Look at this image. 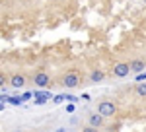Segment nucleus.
<instances>
[{
	"label": "nucleus",
	"mask_w": 146,
	"mask_h": 132,
	"mask_svg": "<svg viewBox=\"0 0 146 132\" xmlns=\"http://www.w3.org/2000/svg\"><path fill=\"white\" fill-rule=\"evenodd\" d=\"M98 113H100L103 119H107V117H113L117 113V107H115V103H111V101H101L100 105H98Z\"/></svg>",
	"instance_id": "nucleus-1"
},
{
	"label": "nucleus",
	"mask_w": 146,
	"mask_h": 132,
	"mask_svg": "<svg viewBox=\"0 0 146 132\" xmlns=\"http://www.w3.org/2000/svg\"><path fill=\"white\" fill-rule=\"evenodd\" d=\"M62 84H64L66 88H78L80 86V76L76 72H68L66 76H64V80H62Z\"/></svg>",
	"instance_id": "nucleus-2"
},
{
	"label": "nucleus",
	"mask_w": 146,
	"mask_h": 132,
	"mask_svg": "<svg viewBox=\"0 0 146 132\" xmlns=\"http://www.w3.org/2000/svg\"><path fill=\"white\" fill-rule=\"evenodd\" d=\"M129 72H131V68H129V64H127V62H119V64L113 66V74H115L117 78L129 76Z\"/></svg>",
	"instance_id": "nucleus-3"
},
{
	"label": "nucleus",
	"mask_w": 146,
	"mask_h": 132,
	"mask_svg": "<svg viewBox=\"0 0 146 132\" xmlns=\"http://www.w3.org/2000/svg\"><path fill=\"white\" fill-rule=\"evenodd\" d=\"M129 68H131V72H135V74H140V72H144V68H146V64H144V60H131L129 62Z\"/></svg>",
	"instance_id": "nucleus-4"
},
{
	"label": "nucleus",
	"mask_w": 146,
	"mask_h": 132,
	"mask_svg": "<svg viewBox=\"0 0 146 132\" xmlns=\"http://www.w3.org/2000/svg\"><path fill=\"white\" fill-rule=\"evenodd\" d=\"M49 76H47L45 72H39V74H35V86H39V88H47L49 86Z\"/></svg>",
	"instance_id": "nucleus-5"
},
{
	"label": "nucleus",
	"mask_w": 146,
	"mask_h": 132,
	"mask_svg": "<svg viewBox=\"0 0 146 132\" xmlns=\"http://www.w3.org/2000/svg\"><path fill=\"white\" fill-rule=\"evenodd\" d=\"M8 84H10L12 88H23V84H25V78L22 74H14V76L8 80Z\"/></svg>",
	"instance_id": "nucleus-6"
},
{
	"label": "nucleus",
	"mask_w": 146,
	"mask_h": 132,
	"mask_svg": "<svg viewBox=\"0 0 146 132\" xmlns=\"http://www.w3.org/2000/svg\"><path fill=\"white\" fill-rule=\"evenodd\" d=\"M90 126L92 128H101L103 126V117L100 113L98 115H90Z\"/></svg>",
	"instance_id": "nucleus-7"
},
{
	"label": "nucleus",
	"mask_w": 146,
	"mask_h": 132,
	"mask_svg": "<svg viewBox=\"0 0 146 132\" xmlns=\"http://www.w3.org/2000/svg\"><path fill=\"white\" fill-rule=\"evenodd\" d=\"M103 76H105V74H103L101 70H94V72L90 74V80L94 82V84H98V82H101V80H103Z\"/></svg>",
	"instance_id": "nucleus-8"
},
{
	"label": "nucleus",
	"mask_w": 146,
	"mask_h": 132,
	"mask_svg": "<svg viewBox=\"0 0 146 132\" xmlns=\"http://www.w3.org/2000/svg\"><path fill=\"white\" fill-rule=\"evenodd\" d=\"M136 91H138V95L144 97L146 95V84H138V86H136Z\"/></svg>",
	"instance_id": "nucleus-9"
},
{
	"label": "nucleus",
	"mask_w": 146,
	"mask_h": 132,
	"mask_svg": "<svg viewBox=\"0 0 146 132\" xmlns=\"http://www.w3.org/2000/svg\"><path fill=\"white\" fill-rule=\"evenodd\" d=\"M6 84H8V78H6L4 74H2V72H0V88H4Z\"/></svg>",
	"instance_id": "nucleus-10"
}]
</instances>
